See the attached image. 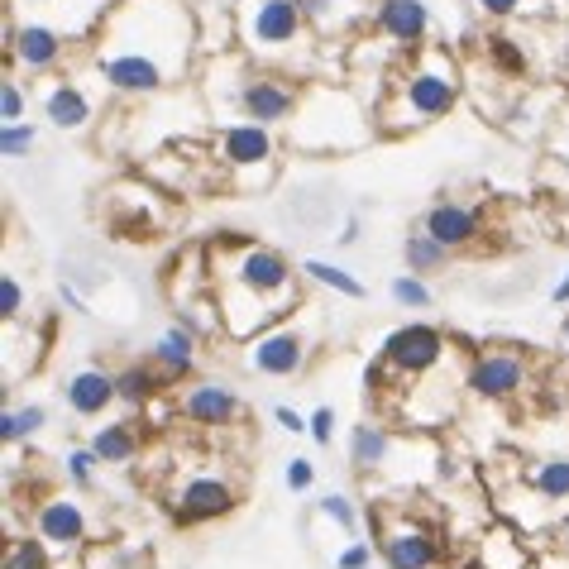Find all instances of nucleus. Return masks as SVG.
Returning a JSON list of instances; mask_svg holds the SVG:
<instances>
[{
  "label": "nucleus",
  "mask_w": 569,
  "mask_h": 569,
  "mask_svg": "<svg viewBox=\"0 0 569 569\" xmlns=\"http://www.w3.org/2000/svg\"><path fill=\"white\" fill-rule=\"evenodd\" d=\"M211 283L220 292V321L235 340H254L297 307V268L263 244H235V254L216 244Z\"/></svg>",
  "instance_id": "obj_1"
},
{
  "label": "nucleus",
  "mask_w": 569,
  "mask_h": 569,
  "mask_svg": "<svg viewBox=\"0 0 569 569\" xmlns=\"http://www.w3.org/2000/svg\"><path fill=\"white\" fill-rule=\"evenodd\" d=\"M460 63L436 44H421L416 48V58L407 67H397L393 82H388V96L378 101V130H421V125H431L440 115H450L455 101H460Z\"/></svg>",
  "instance_id": "obj_2"
},
{
  "label": "nucleus",
  "mask_w": 569,
  "mask_h": 569,
  "mask_svg": "<svg viewBox=\"0 0 569 569\" xmlns=\"http://www.w3.org/2000/svg\"><path fill=\"white\" fill-rule=\"evenodd\" d=\"M235 34H240L244 53L278 63L307 44V10H302V0H244L235 10Z\"/></svg>",
  "instance_id": "obj_3"
},
{
  "label": "nucleus",
  "mask_w": 569,
  "mask_h": 569,
  "mask_svg": "<svg viewBox=\"0 0 569 569\" xmlns=\"http://www.w3.org/2000/svg\"><path fill=\"white\" fill-rule=\"evenodd\" d=\"M378 555L388 569H440L445 565V536L421 517H383Z\"/></svg>",
  "instance_id": "obj_4"
},
{
  "label": "nucleus",
  "mask_w": 569,
  "mask_h": 569,
  "mask_svg": "<svg viewBox=\"0 0 569 569\" xmlns=\"http://www.w3.org/2000/svg\"><path fill=\"white\" fill-rule=\"evenodd\" d=\"M311 364V335L302 326H268L244 340V369L259 378H297Z\"/></svg>",
  "instance_id": "obj_5"
},
{
  "label": "nucleus",
  "mask_w": 569,
  "mask_h": 569,
  "mask_svg": "<svg viewBox=\"0 0 569 569\" xmlns=\"http://www.w3.org/2000/svg\"><path fill=\"white\" fill-rule=\"evenodd\" d=\"M168 507H173L177 526H201V522H220L240 507V488L220 474H192L182 479L168 493Z\"/></svg>",
  "instance_id": "obj_6"
},
{
  "label": "nucleus",
  "mask_w": 569,
  "mask_h": 569,
  "mask_svg": "<svg viewBox=\"0 0 569 569\" xmlns=\"http://www.w3.org/2000/svg\"><path fill=\"white\" fill-rule=\"evenodd\" d=\"M445 354H450V340L436 326L412 321V326H397L383 340V369L402 373V378H426L431 369L445 364Z\"/></svg>",
  "instance_id": "obj_7"
},
{
  "label": "nucleus",
  "mask_w": 569,
  "mask_h": 569,
  "mask_svg": "<svg viewBox=\"0 0 569 569\" xmlns=\"http://www.w3.org/2000/svg\"><path fill=\"white\" fill-rule=\"evenodd\" d=\"M526 383H531V364H526V354L517 350H479L469 359V373H464V388L483 402H512V397L522 393Z\"/></svg>",
  "instance_id": "obj_8"
},
{
  "label": "nucleus",
  "mask_w": 569,
  "mask_h": 569,
  "mask_svg": "<svg viewBox=\"0 0 569 569\" xmlns=\"http://www.w3.org/2000/svg\"><path fill=\"white\" fill-rule=\"evenodd\" d=\"M216 158L225 163V173H268L273 158H278L273 125H259V120H230V125H220Z\"/></svg>",
  "instance_id": "obj_9"
},
{
  "label": "nucleus",
  "mask_w": 569,
  "mask_h": 569,
  "mask_svg": "<svg viewBox=\"0 0 569 569\" xmlns=\"http://www.w3.org/2000/svg\"><path fill=\"white\" fill-rule=\"evenodd\" d=\"M34 531L53 546V555H72V550L87 546L91 517L77 493H48L44 503L34 507Z\"/></svg>",
  "instance_id": "obj_10"
},
{
  "label": "nucleus",
  "mask_w": 569,
  "mask_h": 569,
  "mask_svg": "<svg viewBox=\"0 0 569 569\" xmlns=\"http://www.w3.org/2000/svg\"><path fill=\"white\" fill-rule=\"evenodd\" d=\"M235 101H240L244 120H259V125H283L302 106L297 87H287L283 77H268V72H249L235 91Z\"/></svg>",
  "instance_id": "obj_11"
},
{
  "label": "nucleus",
  "mask_w": 569,
  "mask_h": 569,
  "mask_svg": "<svg viewBox=\"0 0 569 569\" xmlns=\"http://www.w3.org/2000/svg\"><path fill=\"white\" fill-rule=\"evenodd\" d=\"M96 67H101V82L120 96H154L173 82V72L158 58H144V53H101Z\"/></svg>",
  "instance_id": "obj_12"
},
{
  "label": "nucleus",
  "mask_w": 569,
  "mask_h": 569,
  "mask_svg": "<svg viewBox=\"0 0 569 569\" xmlns=\"http://www.w3.org/2000/svg\"><path fill=\"white\" fill-rule=\"evenodd\" d=\"M5 53H10L24 72H48V67L63 63L67 39H63V29H53V24H39V20L15 24L10 20L5 24Z\"/></svg>",
  "instance_id": "obj_13"
},
{
  "label": "nucleus",
  "mask_w": 569,
  "mask_h": 569,
  "mask_svg": "<svg viewBox=\"0 0 569 569\" xmlns=\"http://www.w3.org/2000/svg\"><path fill=\"white\" fill-rule=\"evenodd\" d=\"M240 412H244V402L230 383H192L187 393H177V416L192 421V426H201V431L235 426V416Z\"/></svg>",
  "instance_id": "obj_14"
},
{
  "label": "nucleus",
  "mask_w": 569,
  "mask_h": 569,
  "mask_svg": "<svg viewBox=\"0 0 569 569\" xmlns=\"http://www.w3.org/2000/svg\"><path fill=\"white\" fill-rule=\"evenodd\" d=\"M378 34L383 39H393L397 48H421L426 44V34H431V10H426V0H378Z\"/></svg>",
  "instance_id": "obj_15"
},
{
  "label": "nucleus",
  "mask_w": 569,
  "mask_h": 569,
  "mask_svg": "<svg viewBox=\"0 0 569 569\" xmlns=\"http://www.w3.org/2000/svg\"><path fill=\"white\" fill-rule=\"evenodd\" d=\"M63 402H67V412H72V416H87V421L106 416L110 407L120 402L115 373H106V369H77V373H67Z\"/></svg>",
  "instance_id": "obj_16"
},
{
  "label": "nucleus",
  "mask_w": 569,
  "mask_h": 569,
  "mask_svg": "<svg viewBox=\"0 0 569 569\" xmlns=\"http://www.w3.org/2000/svg\"><path fill=\"white\" fill-rule=\"evenodd\" d=\"M421 230H431L445 249H469L483 240V216L479 206H464V201H436L421 220Z\"/></svg>",
  "instance_id": "obj_17"
},
{
  "label": "nucleus",
  "mask_w": 569,
  "mask_h": 569,
  "mask_svg": "<svg viewBox=\"0 0 569 569\" xmlns=\"http://www.w3.org/2000/svg\"><path fill=\"white\" fill-rule=\"evenodd\" d=\"M397 455V436L388 426H378V421H359L350 426V469L359 474H383Z\"/></svg>",
  "instance_id": "obj_18"
},
{
  "label": "nucleus",
  "mask_w": 569,
  "mask_h": 569,
  "mask_svg": "<svg viewBox=\"0 0 569 569\" xmlns=\"http://www.w3.org/2000/svg\"><path fill=\"white\" fill-rule=\"evenodd\" d=\"M149 364H154L168 383H177V378H187V373L197 369V330L192 326H173L158 335L154 354H149Z\"/></svg>",
  "instance_id": "obj_19"
},
{
  "label": "nucleus",
  "mask_w": 569,
  "mask_h": 569,
  "mask_svg": "<svg viewBox=\"0 0 569 569\" xmlns=\"http://www.w3.org/2000/svg\"><path fill=\"white\" fill-rule=\"evenodd\" d=\"M479 565L483 569H531V550L522 541V526L498 522L479 541Z\"/></svg>",
  "instance_id": "obj_20"
},
{
  "label": "nucleus",
  "mask_w": 569,
  "mask_h": 569,
  "mask_svg": "<svg viewBox=\"0 0 569 569\" xmlns=\"http://www.w3.org/2000/svg\"><path fill=\"white\" fill-rule=\"evenodd\" d=\"M39 101H44V115L58 125V130H87L91 96L77 87V82H48Z\"/></svg>",
  "instance_id": "obj_21"
},
{
  "label": "nucleus",
  "mask_w": 569,
  "mask_h": 569,
  "mask_svg": "<svg viewBox=\"0 0 569 569\" xmlns=\"http://www.w3.org/2000/svg\"><path fill=\"white\" fill-rule=\"evenodd\" d=\"M139 426L134 421H106V426H96V436H91V450L101 455V464H130L139 455Z\"/></svg>",
  "instance_id": "obj_22"
},
{
  "label": "nucleus",
  "mask_w": 569,
  "mask_h": 569,
  "mask_svg": "<svg viewBox=\"0 0 569 569\" xmlns=\"http://www.w3.org/2000/svg\"><path fill=\"white\" fill-rule=\"evenodd\" d=\"M526 483H531L550 507L565 512L569 507V455H546V460H536L531 464V474H526Z\"/></svg>",
  "instance_id": "obj_23"
},
{
  "label": "nucleus",
  "mask_w": 569,
  "mask_h": 569,
  "mask_svg": "<svg viewBox=\"0 0 569 569\" xmlns=\"http://www.w3.org/2000/svg\"><path fill=\"white\" fill-rule=\"evenodd\" d=\"M450 254H455V249H445L431 230H416V235H407V244H402V259H407L412 273H440V268L450 263Z\"/></svg>",
  "instance_id": "obj_24"
},
{
  "label": "nucleus",
  "mask_w": 569,
  "mask_h": 569,
  "mask_svg": "<svg viewBox=\"0 0 569 569\" xmlns=\"http://www.w3.org/2000/svg\"><path fill=\"white\" fill-rule=\"evenodd\" d=\"M48 426V407L44 402H29V407H5L0 412V440L5 445H20V440L39 436Z\"/></svg>",
  "instance_id": "obj_25"
},
{
  "label": "nucleus",
  "mask_w": 569,
  "mask_h": 569,
  "mask_svg": "<svg viewBox=\"0 0 569 569\" xmlns=\"http://www.w3.org/2000/svg\"><path fill=\"white\" fill-rule=\"evenodd\" d=\"M302 273H307L311 283H321V287H330V292H340V297H350V302H364V297H369V287L359 283L350 268H340V263L307 259V263H302Z\"/></svg>",
  "instance_id": "obj_26"
},
{
  "label": "nucleus",
  "mask_w": 569,
  "mask_h": 569,
  "mask_svg": "<svg viewBox=\"0 0 569 569\" xmlns=\"http://www.w3.org/2000/svg\"><path fill=\"white\" fill-rule=\"evenodd\" d=\"M0 569H53V546H48L44 536L34 531H24V536H10L5 541V565Z\"/></svg>",
  "instance_id": "obj_27"
},
{
  "label": "nucleus",
  "mask_w": 569,
  "mask_h": 569,
  "mask_svg": "<svg viewBox=\"0 0 569 569\" xmlns=\"http://www.w3.org/2000/svg\"><path fill=\"white\" fill-rule=\"evenodd\" d=\"M158 378H163V373H158L154 364H130V369H120L115 373L120 402H125V407H149L158 393Z\"/></svg>",
  "instance_id": "obj_28"
},
{
  "label": "nucleus",
  "mask_w": 569,
  "mask_h": 569,
  "mask_svg": "<svg viewBox=\"0 0 569 569\" xmlns=\"http://www.w3.org/2000/svg\"><path fill=\"white\" fill-rule=\"evenodd\" d=\"M388 297H393L402 311H431V307H436V292L421 283V273H412V268H407V273H397L393 283H388Z\"/></svg>",
  "instance_id": "obj_29"
},
{
  "label": "nucleus",
  "mask_w": 569,
  "mask_h": 569,
  "mask_svg": "<svg viewBox=\"0 0 569 569\" xmlns=\"http://www.w3.org/2000/svg\"><path fill=\"white\" fill-rule=\"evenodd\" d=\"M63 469H67V483L77 488V493H91L96 488V469H101V455L91 450V445H72L63 455Z\"/></svg>",
  "instance_id": "obj_30"
},
{
  "label": "nucleus",
  "mask_w": 569,
  "mask_h": 569,
  "mask_svg": "<svg viewBox=\"0 0 569 569\" xmlns=\"http://www.w3.org/2000/svg\"><path fill=\"white\" fill-rule=\"evenodd\" d=\"M316 512H321L326 522H335L340 531L359 536V507H354L350 493H326V498H316Z\"/></svg>",
  "instance_id": "obj_31"
},
{
  "label": "nucleus",
  "mask_w": 569,
  "mask_h": 569,
  "mask_svg": "<svg viewBox=\"0 0 569 569\" xmlns=\"http://www.w3.org/2000/svg\"><path fill=\"white\" fill-rule=\"evenodd\" d=\"M34 144H39V130H34V125H24V120H15V125H5V130H0V154H5V158H29V154H34Z\"/></svg>",
  "instance_id": "obj_32"
},
{
  "label": "nucleus",
  "mask_w": 569,
  "mask_h": 569,
  "mask_svg": "<svg viewBox=\"0 0 569 569\" xmlns=\"http://www.w3.org/2000/svg\"><path fill=\"white\" fill-rule=\"evenodd\" d=\"M24 316V287L15 273H0V321L5 326H15Z\"/></svg>",
  "instance_id": "obj_33"
},
{
  "label": "nucleus",
  "mask_w": 569,
  "mask_h": 569,
  "mask_svg": "<svg viewBox=\"0 0 569 569\" xmlns=\"http://www.w3.org/2000/svg\"><path fill=\"white\" fill-rule=\"evenodd\" d=\"M24 106H29V101H24V87L15 82V77H10V82L0 87V120H5V125L24 120Z\"/></svg>",
  "instance_id": "obj_34"
},
{
  "label": "nucleus",
  "mask_w": 569,
  "mask_h": 569,
  "mask_svg": "<svg viewBox=\"0 0 569 569\" xmlns=\"http://www.w3.org/2000/svg\"><path fill=\"white\" fill-rule=\"evenodd\" d=\"M335 569H373V541H359V536H354L350 546L335 555Z\"/></svg>",
  "instance_id": "obj_35"
},
{
  "label": "nucleus",
  "mask_w": 569,
  "mask_h": 569,
  "mask_svg": "<svg viewBox=\"0 0 569 569\" xmlns=\"http://www.w3.org/2000/svg\"><path fill=\"white\" fill-rule=\"evenodd\" d=\"M283 483L292 488V493H307L311 483H316V464L307 460V455H297V460H287L283 469Z\"/></svg>",
  "instance_id": "obj_36"
},
{
  "label": "nucleus",
  "mask_w": 569,
  "mask_h": 569,
  "mask_svg": "<svg viewBox=\"0 0 569 569\" xmlns=\"http://www.w3.org/2000/svg\"><path fill=\"white\" fill-rule=\"evenodd\" d=\"M474 5H479V15H488V20H512V15L531 10V0H474Z\"/></svg>",
  "instance_id": "obj_37"
},
{
  "label": "nucleus",
  "mask_w": 569,
  "mask_h": 569,
  "mask_svg": "<svg viewBox=\"0 0 569 569\" xmlns=\"http://www.w3.org/2000/svg\"><path fill=\"white\" fill-rule=\"evenodd\" d=\"M311 440L326 450V445H335V407H316L311 412Z\"/></svg>",
  "instance_id": "obj_38"
},
{
  "label": "nucleus",
  "mask_w": 569,
  "mask_h": 569,
  "mask_svg": "<svg viewBox=\"0 0 569 569\" xmlns=\"http://www.w3.org/2000/svg\"><path fill=\"white\" fill-rule=\"evenodd\" d=\"M488 58H493V63H503V67H512V72H526V58L512 48V39H488Z\"/></svg>",
  "instance_id": "obj_39"
},
{
  "label": "nucleus",
  "mask_w": 569,
  "mask_h": 569,
  "mask_svg": "<svg viewBox=\"0 0 569 569\" xmlns=\"http://www.w3.org/2000/svg\"><path fill=\"white\" fill-rule=\"evenodd\" d=\"M273 421H278V426H283L287 436H311V416L292 412V407H283V402H278V407H273Z\"/></svg>",
  "instance_id": "obj_40"
},
{
  "label": "nucleus",
  "mask_w": 569,
  "mask_h": 569,
  "mask_svg": "<svg viewBox=\"0 0 569 569\" xmlns=\"http://www.w3.org/2000/svg\"><path fill=\"white\" fill-rule=\"evenodd\" d=\"M550 302H555V307H569V273L555 287H550Z\"/></svg>",
  "instance_id": "obj_41"
},
{
  "label": "nucleus",
  "mask_w": 569,
  "mask_h": 569,
  "mask_svg": "<svg viewBox=\"0 0 569 569\" xmlns=\"http://www.w3.org/2000/svg\"><path fill=\"white\" fill-rule=\"evenodd\" d=\"M335 240H340V244H354V240H359V216H350V220H345V230H340Z\"/></svg>",
  "instance_id": "obj_42"
},
{
  "label": "nucleus",
  "mask_w": 569,
  "mask_h": 569,
  "mask_svg": "<svg viewBox=\"0 0 569 569\" xmlns=\"http://www.w3.org/2000/svg\"><path fill=\"white\" fill-rule=\"evenodd\" d=\"M550 531H555V546H560V550H569V517H560V522L550 526Z\"/></svg>",
  "instance_id": "obj_43"
},
{
  "label": "nucleus",
  "mask_w": 569,
  "mask_h": 569,
  "mask_svg": "<svg viewBox=\"0 0 569 569\" xmlns=\"http://www.w3.org/2000/svg\"><path fill=\"white\" fill-rule=\"evenodd\" d=\"M560 340H565V345H569V316H565V326H560Z\"/></svg>",
  "instance_id": "obj_44"
},
{
  "label": "nucleus",
  "mask_w": 569,
  "mask_h": 569,
  "mask_svg": "<svg viewBox=\"0 0 569 569\" xmlns=\"http://www.w3.org/2000/svg\"><path fill=\"white\" fill-rule=\"evenodd\" d=\"M565 72H569V48H565Z\"/></svg>",
  "instance_id": "obj_45"
},
{
  "label": "nucleus",
  "mask_w": 569,
  "mask_h": 569,
  "mask_svg": "<svg viewBox=\"0 0 569 569\" xmlns=\"http://www.w3.org/2000/svg\"><path fill=\"white\" fill-rule=\"evenodd\" d=\"M34 5H53V0H34Z\"/></svg>",
  "instance_id": "obj_46"
},
{
  "label": "nucleus",
  "mask_w": 569,
  "mask_h": 569,
  "mask_svg": "<svg viewBox=\"0 0 569 569\" xmlns=\"http://www.w3.org/2000/svg\"><path fill=\"white\" fill-rule=\"evenodd\" d=\"M565 173H569V158H565Z\"/></svg>",
  "instance_id": "obj_47"
}]
</instances>
